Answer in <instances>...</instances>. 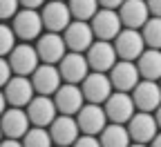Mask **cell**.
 Wrapping results in <instances>:
<instances>
[{"mask_svg":"<svg viewBox=\"0 0 161 147\" xmlns=\"http://www.w3.org/2000/svg\"><path fill=\"white\" fill-rule=\"evenodd\" d=\"M141 80H159L161 78V49H143L141 56L134 60Z\"/></svg>","mask_w":161,"mask_h":147,"instance_id":"603a6c76","label":"cell"},{"mask_svg":"<svg viewBox=\"0 0 161 147\" xmlns=\"http://www.w3.org/2000/svg\"><path fill=\"white\" fill-rule=\"evenodd\" d=\"M152 116H154V120H157V127H159V132H161V102H159V107L152 112Z\"/></svg>","mask_w":161,"mask_h":147,"instance_id":"d590c367","label":"cell"},{"mask_svg":"<svg viewBox=\"0 0 161 147\" xmlns=\"http://www.w3.org/2000/svg\"><path fill=\"white\" fill-rule=\"evenodd\" d=\"M108 78L112 82L114 92H132L134 85L141 80V76L136 71V65L130 60H116L112 65V69L108 71Z\"/></svg>","mask_w":161,"mask_h":147,"instance_id":"44dd1931","label":"cell"},{"mask_svg":"<svg viewBox=\"0 0 161 147\" xmlns=\"http://www.w3.org/2000/svg\"><path fill=\"white\" fill-rule=\"evenodd\" d=\"M90 27H92V34L96 40H110V43L123 29V25L119 20V13L114 9H98L90 20Z\"/></svg>","mask_w":161,"mask_h":147,"instance_id":"7c38bea8","label":"cell"},{"mask_svg":"<svg viewBox=\"0 0 161 147\" xmlns=\"http://www.w3.org/2000/svg\"><path fill=\"white\" fill-rule=\"evenodd\" d=\"M40 20H43V29L54 31V34H63L65 27L72 23V13L67 9L65 0H47L40 7Z\"/></svg>","mask_w":161,"mask_h":147,"instance_id":"7a4b0ae2","label":"cell"},{"mask_svg":"<svg viewBox=\"0 0 161 147\" xmlns=\"http://www.w3.org/2000/svg\"><path fill=\"white\" fill-rule=\"evenodd\" d=\"M76 125H78V132L80 134H90V136H98L101 129L108 125V116L103 112L101 105H94V102H85L76 114Z\"/></svg>","mask_w":161,"mask_h":147,"instance_id":"8992f818","label":"cell"},{"mask_svg":"<svg viewBox=\"0 0 161 147\" xmlns=\"http://www.w3.org/2000/svg\"><path fill=\"white\" fill-rule=\"evenodd\" d=\"M20 143H23V147H54L47 127H34V125L25 132Z\"/></svg>","mask_w":161,"mask_h":147,"instance_id":"4316f807","label":"cell"},{"mask_svg":"<svg viewBox=\"0 0 161 147\" xmlns=\"http://www.w3.org/2000/svg\"><path fill=\"white\" fill-rule=\"evenodd\" d=\"M7 62H9L14 76H31V71L40 65V58H38L34 45H29V43H18V45L9 51Z\"/></svg>","mask_w":161,"mask_h":147,"instance_id":"3957f363","label":"cell"},{"mask_svg":"<svg viewBox=\"0 0 161 147\" xmlns=\"http://www.w3.org/2000/svg\"><path fill=\"white\" fill-rule=\"evenodd\" d=\"M98 143H101V147H128L132 140H130V134L125 129V125L108 123L98 134Z\"/></svg>","mask_w":161,"mask_h":147,"instance_id":"cb8c5ba5","label":"cell"},{"mask_svg":"<svg viewBox=\"0 0 161 147\" xmlns=\"http://www.w3.org/2000/svg\"><path fill=\"white\" fill-rule=\"evenodd\" d=\"M85 60L90 65V71H105L108 74L119 58H116L114 45L110 40H94L85 51Z\"/></svg>","mask_w":161,"mask_h":147,"instance_id":"30bf717a","label":"cell"},{"mask_svg":"<svg viewBox=\"0 0 161 147\" xmlns=\"http://www.w3.org/2000/svg\"><path fill=\"white\" fill-rule=\"evenodd\" d=\"M14 47H16V34L7 23H0V56H9Z\"/></svg>","mask_w":161,"mask_h":147,"instance_id":"83f0119b","label":"cell"},{"mask_svg":"<svg viewBox=\"0 0 161 147\" xmlns=\"http://www.w3.org/2000/svg\"><path fill=\"white\" fill-rule=\"evenodd\" d=\"M31 87L38 96H54V92L60 87V74L56 65H47V62H40V65L31 71L29 76Z\"/></svg>","mask_w":161,"mask_h":147,"instance_id":"5bb4252c","label":"cell"},{"mask_svg":"<svg viewBox=\"0 0 161 147\" xmlns=\"http://www.w3.org/2000/svg\"><path fill=\"white\" fill-rule=\"evenodd\" d=\"M11 31L16 34V40L20 43H31L43 34V20L38 9H23L20 7L11 18Z\"/></svg>","mask_w":161,"mask_h":147,"instance_id":"6da1fadb","label":"cell"},{"mask_svg":"<svg viewBox=\"0 0 161 147\" xmlns=\"http://www.w3.org/2000/svg\"><path fill=\"white\" fill-rule=\"evenodd\" d=\"M20 9L18 0H0V23H7L14 18V13Z\"/></svg>","mask_w":161,"mask_h":147,"instance_id":"f1b7e54d","label":"cell"},{"mask_svg":"<svg viewBox=\"0 0 161 147\" xmlns=\"http://www.w3.org/2000/svg\"><path fill=\"white\" fill-rule=\"evenodd\" d=\"M125 129H128L132 143H146V145H148V143L157 136V132H159L154 116L148 114V112H134L132 118L125 123Z\"/></svg>","mask_w":161,"mask_h":147,"instance_id":"2e32d148","label":"cell"},{"mask_svg":"<svg viewBox=\"0 0 161 147\" xmlns=\"http://www.w3.org/2000/svg\"><path fill=\"white\" fill-rule=\"evenodd\" d=\"M36 54L40 58V62H47V65H56V62L67 54V47H65V40L60 34H54V31H47V34H40L36 38Z\"/></svg>","mask_w":161,"mask_h":147,"instance_id":"8fae6325","label":"cell"},{"mask_svg":"<svg viewBox=\"0 0 161 147\" xmlns=\"http://www.w3.org/2000/svg\"><path fill=\"white\" fill-rule=\"evenodd\" d=\"M128 147H148V145H146V143H130Z\"/></svg>","mask_w":161,"mask_h":147,"instance_id":"f35d334b","label":"cell"},{"mask_svg":"<svg viewBox=\"0 0 161 147\" xmlns=\"http://www.w3.org/2000/svg\"><path fill=\"white\" fill-rule=\"evenodd\" d=\"M0 147H23V143L18 138H3L0 140Z\"/></svg>","mask_w":161,"mask_h":147,"instance_id":"e575fe53","label":"cell"},{"mask_svg":"<svg viewBox=\"0 0 161 147\" xmlns=\"http://www.w3.org/2000/svg\"><path fill=\"white\" fill-rule=\"evenodd\" d=\"M54 147H58V145H54Z\"/></svg>","mask_w":161,"mask_h":147,"instance_id":"b9f144b4","label":"cell"},{"mask_svg":"<svg viewBox=\"0 0 161 147\" xmlns=\"http://www.w3.org/2000/svg\"><path fill=\"white\" fill-rule=\"evenodd\" d=\"M101 107L108 116V123H119V125H125L136 112L130 92H112Z\"/></svg>","mask_w":161,"mask_h":147,"instance_id":"5b68a950","label":"cell"},{"mask_svg":"<svg viewBox=\"0 0 161 147\" xmlns=\"http://www.w3.org/2000/svg\"><path fill=\"white\" fill-rule=\"evenodd\" d=\"M146 5H148V11H150V16H157V18H161V0H146Z\"/></svg>","mask_w":161,"mask_h":147,"instance_id":"d6a6232c","label":"cell"},{"mask_svg":"<svg viewBox=\"0 0 161 147\" xmlns=\"http://www.w3.org/2000/svg\"><path fill=\"white\" fill-rule=\"evenodd\" d=\"M47 132H49L52 143L58 145V147H72V143L80 136L78 125H76V118L74 116H65V114H58L49 123Z\"/></svg>","mask_w":161,"mask_h":147,"instance_id":"e0dca14e","label":"cell"},{"mask_svg":"<svg viewBox=\"0 0 161 147\" xmlns=\"http://www.w3.org/2000/svg\"><path fill=\"white\" fill-rule=\"evenodd\" d=\"M3 94L9 107H27V102L36 96L29 76H11L3 87Z\"/></svg>","mask_w":161,"mask_h":147,"instance_id":"d6986e66","label":"cell"},{"mask_svg":"<svg viewBox=\"0 0 161 147\" xmlns=\"http://www.w3.org/2000/svg\"><path fill=\"white\" fill-rule=\"evenodd\" d=\"M132 102H134V109L136 112H148L152 114L159 102H161V89H159V82L154 80H139L134 89L130 92Z\"/></svg>","mask_w":161,"mask_h":147,"instance_id":"4fadbf2b","label":"cell"},{"mask_svg":"<svg viewBox=\"0 0 161 147\" xmlns=\"http://www.w3.org/2000/svg\"><path fill=\"white\" fill-rule=\"evenodd\" d=\"M56 67H58L60 80L72 82V85H80V80L90 74V65L85 60V54H76V51H67L56 62Z\"/></svg>","mask_w":161,"mask_h":147,"instance_id":"ba28073f","label":"cell"},{"mask_svg":"<svg viewBox=\"0 0 161 147\" xmlns=\"http://www.w3.org/2000/svg\"><path fill=\"white\" fill-rule=\"evenodd\" d=\"M3 138H5V136H3V129H0V140H3Z\"/></svg>","mask_w":161,"mask_h":147,"instance_id":"ab89813d","label":"cell"},{"mask_svg":"<svg viewBox=\"0 0 161 147\" xmlns=\"http://www.w3.org/2000/svg\"><path fill=\"white\" fill-rule=\"evenodd\" d=\"M112 45H114L119 60H130V62H134L141 56V51L146 49L139 29H121L116 34V38L112 40Z\"/></svg>","mask_w":161,"mask_h":147,"instance_id":"52a82bcc","label":"cell"},{"mask_svg":"<svg viewBox=\"0 0 161 147\" xmlns=\"http://www.w3.org/2000/svg\"><path fill=\"white\" fill-rule=\"evenodd\" d=\"M148 147H161V132H157V136L148 143Z\"/></svg>","mask_w":161,"mask_h":147,"instance_id":"8d00e7d4","label":"cell"},{"mask_svg":"<svg viewBox=\"0 0 161 147\" xmlns=\"http://www.w3.org/2000/svg\"><path fill=\"white\" fill-rule=\"evenodd\" d=\"M67 9L72 13V20H85L90 23L92 16L98 11V3L96 0H65Z\"/></svg>","mask_w":161,"mask_h":147,"instance_id":"484cf974","label":"cell"},{"mask_svg":"<svg viewBox=\"0 0 161 147\" xmlns=\"http://www.w3.org/2000/svg\"><path fill=\"white\" fill-rule=\"evenodd\" d=\"M52 98H54V105H56V112L65 114V116H74L85 105V98H83V94H80V87L72 85V82H60V87L54 92Z\"/></svg>","mask_w":161,"mask_h":147,"instance_id":"9a60e30c","label":"cell"},{"mask_svg":"<svg viewBox=\"0 0 161 147\" xmlns=\"http://www.w3.org/2000/svg\"><path fill=\"white\" fill-rule=\"evenodd\" d=\"M31 127L25 107H9L0 114V129L5 138H23L25 132Z\"/></svg>","mask_w":161,"mask_h":147,"instance_id":"ffe728a7","label":"cell"},{"mask_svg":"<svg viewBox=\"0 0 161 147\" xmlns=\"http://www.w3.org/2000/svg\"><path fill=\"white\" fill-rule=\"evenodd\" d=\"M116 13H119L123 29H141L146 25V20L150 18L146 0H123L121 7L116 9Z\"/></svg>","mask_w":161,"mask_h":147,"instance_id":"7402d4cb","label":"cell"},{"mask_svg":"<svg viewBox=\"0 0 161 147\" xmlns=\"http://www.w3.org/2000/svg\"><path fill=\"white\" fill-rule=\"evenodd\" d=\"M45 3H47V0H18V5L23 9H40Z\"/></svg>","mask_w":161,"mask_h":147,"instance_id":"1f68e13d","label":"cell"},{"mask_svg":"<svg viewBox=\"0 0 161 147\" xmlns=\"http://www.w3.org/2000/svg\"><path fill=\"white\" fill-rule=\"evenodd\" d=\"M63 40H65V47L67 51H76V54H85L87 47L94 43V34L92 27L85 20H72V23L65 27L63 31Z\"/></svg>","mask_w":161,"mask_h":147,"instance_id":"9c48e42d","label":"cell"},{"mask_svg":"<svg viewBox=\"0 0 161 147\" xmlns=\"http://www.w3.org/2000/svg\"><path fill=\"white\" fill-rule=\"evenodd\" d=\"M25 112H27V118L34 127H49V123L58 116L54 98L52 96H38V94L27 102Z\"/></svg>","mask_w":161,"mask_h":147,"instance_id":"ac0fdd59","label":"cell"},{"mask_svg":"<svg viewBox=\"0 0 161 147\" xmlns=\"http://www.w3.org/2000/svg\"><path fill=\"white\" fill-rule=\"evenodd\" d=\"M7 109V98H5V94H3V89H0V114H3Z\"/></svg>","mask_w":161,"mask_h":147,"instance_id":"74e56055","label":"cell"},{"mask_svg":"<svg viewBox=\"0 0 161 147\" xmlns=\"http://www.w3.org/2000/svg\"><path fill=\"white\" fill-rule=\"evenodd\" d=\"M157 82H159V89H161V78H159V80H157Z\"/></svg>","mask_w":161,"mask_h":147,"instance_id":"60d3db41","label":"cell"},{"mask_svg":"<svg viewBox=\"0 0 161 147\" xmlns=\"http://www.w3.org/2000/svg\"><path fill=\"white\" fill-rule=\"evenodd\" d=\"M112 92H114L112 82H110L105 71H90L83 80H80V94H83V98L87 102L103 105Z\"/></svg>","mask_w":161,"mask_h":147,"instance_id":"277c9868","label":"cell"},{"mask_svg":"<svg viewBox=\"0 0 161 147\" xmlns=\"http://www.w3.org/2000/svg\"><path fill=\"white\" fill-rule=\"evenodd\" d=\"M96 3H98V7L101 9H119L121 7V3H123V0H96Z\"/></svg>","mask_w":161,"mask_h":147,"instance_id":"836d02e7","label":"cell"},{"mask_svg":"<svg viewBox=\"0 0 161 147\" xmlns=\"http://www.w3.org/2000/svg\"><path fill=\"white\" fill-rule=\"evenodd\" d=\"M72 147H101V143H98V138H96V136L80 134V136L72 143Z\"/></svg>","mask_w":161,"mask_h":147,"instance_id":"f546056e","label":"cell"},{"mask_svg":"<svg viewBox=\"0 0 161 147\" xmlns=\"http://www.w3.org/2000/svg\"><path fill=\"white\" fill-rule=\"evenodd\" d=\"M11 67H9V62H7V56H0V89H3L7 85V80L11 78Z\"/></svg>","mask_w":161,"mask_h":147,"instance_id":"4dcf8cb0","label":"cell"},{"mask_svg":"<svg viewBox=\"0 0 161 147\" xmlns=\"http://www.w3.org/2000/svg\"><path fill=\"white\" fill-rule=\"evenodd\" d=\"M141 38H143V45L148 49H161V18L152 16L146 20V25L139 29Z\"/></svg>","mask_w":161,"mask_h":147,"instance_id":"d4e9b609","label":"cell"}]
</instances>
